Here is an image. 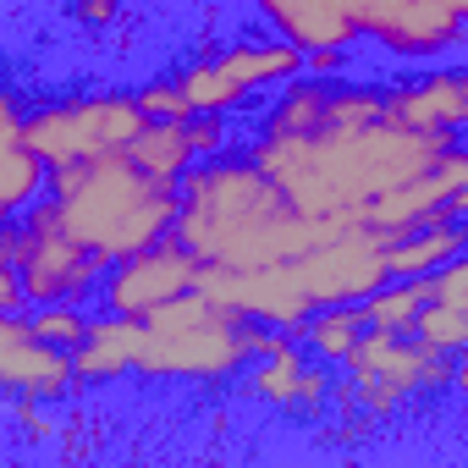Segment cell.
<instances>
[{
	"label": "cell",
	"mask_w": 468,
	"mask_h": 468,
	"mask_svg": "<svg viewBox=\"0 0 468 468\" xmlns=\"http://www.w3.org/2000/svg\"><path fill=\"white\" fill-rule=\"evenodd\" d=\"M303 292L314 298V309L331 303H364L369 292H380L391 282V238L375 226H336L325 243H314L309 254L292 260Z\"/></svg>",
	"instance_id": "7"
},
{
	"label": "cell",
	"mask_w": 468,
	"mask_h": 468,
	"mask_svg": "<svg viewBox=\"0 0 468 468\" xmlns=\"http://www.w3.org/2000/svg\"><path fill=\"white\" fill-rule=\"evenodd\" d=\"M138 100H144V111H149L154 122H187V116H198V111H193V100L182 94V83H176V78H171V83L144 89Z\"/></svg>",
	"instance_id": "24"
},
{
	"label": "cell",
	"mask_w": 468,
	"mask_h": 468,
	"mask_svg": "<svg viewBox=\"0 0 468 468\" xmlns=\"http://www.w3.org/2000/svg\"><path fill=\"white\" fill-rule=\"evenodd\" d=\"M347 369H353V386L342 391L347 402L369 408L375 419L397 413L413 391H435L457 375V353L424 342L419 331H386V325H369L364 342L347 353Z\"/></svg>",
	"instance_id": "6"
},
{
	"label": "cell",
	"mask_w": 468,
	"mask_h": 468,
	"mask_svg": "<svg viewBox=\"0 0 468 468\" xmlns=\"http://www.w3.org/2000/svg\"><path fill=\"white\" fill-rule=\"evenodd\" d=\"M187 138H193V149H198V160H209V154H220V138H226V122H220L215 111H198V116H187Z\"/></svg>",
	"instance_id": "25"
},
{
	"label": "cell",
	"mask_w": 468,
	"mask_h": 468,
	"mask_svg": "<svg viewBox=\"0 0 468 468\" xmlns=\"http://www.w3.org/2000/svg\"><path fill=\"white\" fill-rule=\"evenodd\" d=\"M45 154L28 144V116H23V105L17 100H6L0 105V209L6 215H23L28 209V198H34V187L45 182Z\"/></svg>",
	"instance_id": "14"
},
{
	"label": "cell",
	"mask_w": 468,
	"mask_h": 468,
	"mask_svg": "<svg viewBox=\"0 0 468 468\" xmlns=\"http://www.w3.org/2000/svg\"><path fill=\"white\" fill-rule=\"evenodd\" d=\"M198 276H204V260H198L182 238H165V243H154V249H144V254L111 265L105 282H100V298H105V309H116V314L149 320L160 303L193 292Z\"/></svg>",
	"instance_id": "8"
},
{
	"label": "cell",
	"mask_w": 468,
	"mask_h": 468,
	"mask_svg": "<svg viewBox=\"0 0 468 468\" xmlns=\"http://www.w3.org/2000/svg\"><path fill=\"white\" fill-rule=\"evenodd\" d=\"M386 111L397 122H413V127H441V133H457L463 116H468V94H463V72H435L424 83H408V89H391L386 94Z\"/></svg>",
	"instance_id": "15"
},
{
	"label": "cell",
	"mask_w": 468,
	"mask_h": 468,
	"mask_svg": "<svg viewBox=\"0 0 468 468\" xmlns=\"http://www.w3.org/2000/svg\"><path fill=\"white\" fill-rule=\"evenodd\" d=\"M265 325L215 303L204 287L160 303L144 320V353L138 375L149 380H226L260 358Z\"/></svg>",
	"instance_id": "4"
},
{
	"label": "cell",
	"mask_w": 468,
	"mask_h": 468,
	"mask_svg": "<svg viewBox=\"0 0 468 468\" xmlns=\"http://www.w3.org/2000/svg\"><path fill=\"white\" fill-rule=\"evenodd\" d=\"M127 154L144 160L149 171L171 176V182H182V176L198 165V149H193V138H187V122H149L144 138H138Z\"/></svg>",
	"instance_id": "18"
},
{
	"label": "cell",
	"mask_w": 468,
	"mask_h": 468,
	"mask_svg": "<svg viewBox=\"0 0 468 468\" xmlns=\"http://www.w3.org/2000/svg\"><path fill=\"white\" fill-rule=\"evenodd\" d=\"M303 56H309V72L314 78H331L342 67V50H303Z\"/></svg>",
	"instance_id": "28"
},
{
	"label": "cell",
	"mask_w": 468,
	"mask_h": 468,
	"mask_svg": "<svg viewBox=\"0 0 468 468\" xmlns=\"http://www.w3.org/2000/svg\"><path fill=\"white\" fill-rule=\"evenodd\" d=\"M176 83H182V94L193 100V111H215V116H220V111H231V105H238V100L249 94V89H243V78L226 67V56L193 61Z\"/></svg>",
	"instance_id": "20"
},
{
	"label": "cell",
	"mask_w": 468,
	"mask_h": 468,
	"mask_svg": "<svg viewBox=\"0 0 468 468\" xmlns=\"http://www.w3.org/2000/svg\"><path fill=\"white\" fill-rule=\"evenodd\" d=\"M298 331L287 336H265L260 358H254V391L271 402V408H287V413H320L331 402V375L320 364H309L298 347H292Z\"/></svg>",
	"instance_id": "11"
},
{
	"label": "cell",
	"mask_w": 468,
	"mask_h": 468,
	"mask_svg": "<svg viewBox=\"0 0 468 468\" xmlns=\"http://www.w3.org/2000/svg\"><path fill=\"white\" fill-rule=\"evenodd\" d=\"M260 12L298 50H347L358 39V23L347 12V0H260Z\"/></svg>",
	"instance_id": "12"
},
{
	"label": "cell",
	"mask_w": 468,
	"mask_h": 468,
	"mask_svg": "<svg viewBox=\"0 0 468 468\" xmlns=\"http://www.w3.org/2000/svg\"><path fill=\"white\" fill-rule=\"evenodd\" d=\"M452 149V133L397 122L386 111L358 122L320 116L303 133H260L254 160L287 187V198L303 215L325 226H364L380 198L435 171Z\"/></svg>",
	"instance_id": "1"
},
{
	"label": "cell",
	"mask_w": 468,
	"mask_h": 468,
	"mask_svg": "<svg viewBox=\"0 0 468 468\" xmlns=\"http://www.w3.org/2000/svg\"><path fill=\"white\" fill-rule=\"evenodd\" d=\"M331 231L336 226L303 215L254 154H209L182 176L176 238L204 265H231V271L292 265Z\"/></svg>",
	"instance_id": "2"
},
{
	"label": "cell",
	"mask_w": 468,
	"mask_h": 468,
	"mask_svg": "<svg viewBox=\"0 0 468 468\" xmlns=\"http://www.w3.org/2000/svg\"><path fill=\"white\" fill-rule=\"evenodd\" d=\"M463 94H468V67H463ZM463 127H468V116H463Z\"/></svg>",
	"instance_id": "31"
},
{
	"label": "cell",
	"mask_w": 468,
	"mask_h": 468,
	"mask_svg": "<svg viewBox=\"0 0 468 468\" xmlns=\"http://www.w3.org/2000/svg\"><path fill=\"white\" fill-rule=\"evenodd\" d=\"M468 249V220H430L391 243V276H435Z\"/></svg>",
	"instance_id": "16"
},
{
	"label": "cell",
	"mask_w": 468,
	"mask_h": 468,
	"mask_svg": "<svg viewBox=\"0 0 468 468\" xmlns=\"http://www.w3.org/2000/svg\"><path fill=\"white\" fill-rule=\"evenodd\" d=\"M78 17L105 28V23H116V0H78Z\"/></svg>",
	"instance_id": "27"
},
{
	"label": "cell",
	"mask_w": 468,
	"mask_h": 468,
	"mask_svg": "<svg viewBox=\"0 0 468 468\" xmlns=\"http://www.w3.org/2000/svg\"><path fill=\"white\" fill-rule=\"evenodd\" d=\"M226 67L243 78V89H260V83H282L303 72L309 56L298 45H243V50H226Z\"/></svg>",
	"instance_id": "21"
},
{
	"label": "cell",
	"mask_w": 468,
	"mask_h": 468,
	"mask_svg": "<svg viewBox=\"0 0 468 468\" xmlns=\"http://www.w3.org/2000/svg\"><path fill=\"white\" fill-rule=\"evenodd\" d=\"M28 320H34V331H39L45 342L67 347V353H72V347H78V342L89 336V320H83V314H78L72 303H39V309H34Z\"/></svg>",
	"instance_id": "23"
},
{
	"label": "cell",
	"mask_w": 468,
	"mask_h": 468,
	"mask_svg": "<svg viewBox=\"0 0 468 468\" xmlns=\"http://www.w3.org/2000/svg\"><path fill=\"white\" fill-rule=\"evenodd\" d=\"M138 353H144V320L111 309L105 320H89V336L72 347V364L78 380H122L127 369H138Z\"/></svg>",
	"instance_id": "13"
},
{
	"label": "cell",
	"mask_w": 468,
	"mask_h": 468,
	"mask_svg": "<svg viewBox=\"0 0 468 468\" xmlns=\"http://www.w3.org/2000/svg\"><path fill=\"white\" fill-rule=\"evenodd\" d=\"M457 12H463V23H468V0H457Z\"/></svg>",
	"instance_id": "32"
},
{
	"label": "cell",
	"mask_w": 468,
	"mask_h": 468,
	"mask_svg": "<svg viewBox=\"0 0 468 468\" xmlns=\"http://www.w3.org/2000/svg\"><path fill=\"white\" fill-rule=\"evenodd\" d=\"M0 386L12 397H39L56 402L78 386V364L67 347L45 342L34 331V320L23 314H0Z\"/></svg>",
	"instance_id": "10"
},
{
	"label": "cell",
	"mask_w": 468,
	"mask_h": 468,
	"mask_svg": "<svg viewBox=\"0 0 468 468\" xmlns=\"http://www.w3.org/2000/svg\"><path fill=\"white\" fill-rule=\"evenodd\" d=\"M154 116L144 111L138 94H78L28 111V144L45 154V165H78V160H105L127 154Z\"/></svg>",
	"instance_id": "5"
},
{
	"label": "cell",
	"mask_w": 468,
	"mask_h": 468,
	"mask_svg": "<svg viewBox=\"0 0 468 468\" xmlns=\"http://www.w3.org/2000/svg\"><path fill=\"white\" fill-rule=\"evenodd\" d=\"M198 287L226 303V309H238L260 325H276V331H303V320L314 314V298L303 292L298 271L292 265H260V271H231V265H204Z\"/></svg>",
	"instance_id": "9"
},
{
	"label": "cell",
	"mask_w": 468,
	"mask_h": 468,
	"mask_svg": "<svg viewBox=\"0 0 468 468\" xmlns=\"http://www.w3.org/2000/svg\"><path fill=\"white\" fill-rule=\"evenodd\" d=\"M452 386H463V391H468V347L457 353V375H452Z\"/></svg>",
	"instance_id": "30"
},
{
	"label": "cell",
	"mask_w": 468,
	"mask_h": 468,
	"mask_svg": "<svg viewBox=\"0 0 468 468\" xmlns=\"http://www.w3.org/2000/svg\"><path fill=\"white\" fill-rule=\"evenodd\" d=\"M419 336L435 342V347H446V353H463V347H468V303L435 298V303L419 314Z\"/></svg>",
	"instance_id": "22"
},
{
	"label": "cell",
	"mask_w": 468,
	"mask_h": 468,
	"mask_svg": "<svg viewBox=\"0 0 468 468\" xmlns=\"http://www.w3.org/2000/svg\"><path fill=\"white\" fill-rule=\"evenodd\" d=\"M50 204H56V220L72 243H83L105 265H122V260L176 238L182 182L149 171L133 154H105V160L56 165Z\"/></svg>",
	"instance_id": "3"
},
{
	"label": "cell",
	"mask_w": 468,
	"mask_h": 468,
	"mask_svg": "<svg viewBox=\"0 0 468 468\" xmlns=\"http://www.w3.org/2000/svg\"><path fill=\"white\" fill-rule=\"evenodd\" d=\"M364 331H369L364 303H331V309H314V314L303 320L309 347H314L320 358H336V364H347V353L364 342Z\"/></svg>",
	"instance_id": "19"
},
{
	"label": "cell",
	"mask_w": 468,
	"mask_h": 468,
	"mask_svg": "<svg viewBox=\"0 0 468 468\" xmlns=\"http://www.w3.org/2000/svg\"><path fill=\"white\" fill-rule=\"evenodd\" d=\"M446 220H468V182H457V193L446 198Z\"/></svg>",
	"instance_id": "29"
},
{
	"label": "cell",
	"mask_w": 468,
	"mask_h": 468,
	"mask_svg": "<svg viewBox=\"0 0 468 468\" xmlns=\"http://www.w3.org/2000/svg\"><path fill=\"white\" fill-rule=\"evenodd\" d=\"M23 303H34V298H28V282H23V271L0 260V309H6V314H23Z\"/></svg>",
	"instance_id": "26"
},
{
	"label": "cell",
	"mask_w": 468,
	"mask_h": 468,
	"mask_svg": "<svg viewBox=\"0 0 468 468\" xmlns=\"http://www.w3.org/2000/svg\"><path fill=\"white\" fill-rule=\"evenodd\" d=\"M435 303V276H391L380 292L364 298V314L369 325H386V331H419V314Z\"/></svg>",
	"instance_id": "17"
}]
</instances>
